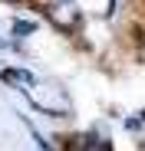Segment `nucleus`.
<instances>
[{
    "label": "nucleus",
    "instance_id": "nucleus-1",
    "mask_svg": "<svg viewBox=\"0 0 145 151\" xmlns=\"http://www.w3.org/2000/svg\"><path fill=\"white\" fill-rule=\"evenodd\" d=\"M0 79L10 82V86H17V89L27 95L40 112H46V115H69V109H72V105H69V95H66L59 86L40 82L36 76L27 72V69H4V72H0Z\"/></svg>",
    "mask_w": 145,
    "mask_h": 151
},
{
    "label": "nucleus",
    "instance_id": "nucleus-2",
    "mask_svg": "<svg viewBox=\"0 0 145 151\" xmlns=\"http://www.w3.org/2000/svg\"><path fill=\"white\" fill-rule=\"evenodd\" d=\"M43 13H46V20H50L56 30H63V33H72V30L79 27V4H76V0H46V4H43Z\"/></svg>",
    "mask_w": 145,
    "mask_h": 151
},
{
    "label": "nucleus",
    "instance_id": "nucleus-3",
    "mask_svg": "<svg viewBox=\"0 0 145 151\" xmlns=\"http://www.w3.org/2000/svg\"><path fill=\"white\" fill-rule=\"evenodd\" d=\"M13 33H17V36H23V33H33V23H23V20H17V23H13Z\"/></svg>",
    "mask_w": 145,
    "mask_h": 151
},
{
    "label": "nucleus",
    "instance_id": "nucleus-4",
    "mask_svg": "<svg viewBox=\"0 0 145 151\" xmlns=\"http://www.w3.org/2000/svg\"><path fill=\"white\" fill-rule=\"evenodd\" d=\"M4 4H17V0H4Z\"/></svg>",
    "mask_w": 145,
    "mask_h": 151
}]
</instances>
